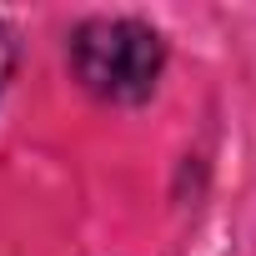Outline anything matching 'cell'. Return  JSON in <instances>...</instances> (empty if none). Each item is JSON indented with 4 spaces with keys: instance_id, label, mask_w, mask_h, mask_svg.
Instances as JSON below:
<instances>
[{
    "instance_id": "6da1fadb",
    "label": "cell",
    "mask_w": 256,
    "mask_h": 256,
    "mask_svg": "<svg viewBox=\"0 0 256 256\" xmlns=\"http://www.w3.org/2000/svg\"><path fill=\"white\" fill-rule=\"evenodd\" d=\"M166 46L141 20H90L70 40V66L100 100H141L161 76Z\"/></svg>"
},
{
    "instance_id": "7a4b0ae2",
    "label": "cell",
    "mask_w": 256,
    "mask_h": 256,
    "mask_svg": "<svg viewBox=\"0 0 256 256\" xmlns=\"http://www.w3.org/2000/svg\"><path fill=\"white\" fill-rule=\"evenodd\" d=\"M10 66H16V36L10 26H0V86L10 80Z\"/></svg>"
}]
</instances>
